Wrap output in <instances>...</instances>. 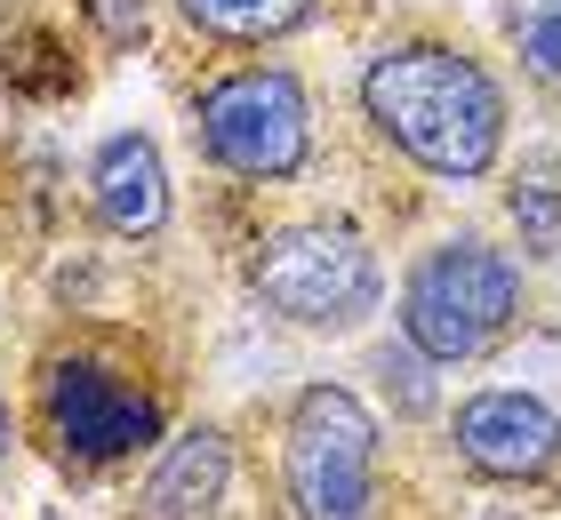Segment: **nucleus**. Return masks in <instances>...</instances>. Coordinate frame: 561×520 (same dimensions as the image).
<instances>
[{
	"mask_svg": "<svg viewBox=\"0 0 561 520\" xmlns=\"http://www.w3.org/2000/svg\"><path fill=\"white\" fill-rule=\"evenodd\" d=\"M490 16H497L505 57L522 65L529 96L561 113V0H490Z\"/></svg>",
	"mask_w": 561,
	"mask_h": 520,
	"instance_id": "nucleus-11",
	"label": "nucleus"
},
{
	"mask_svg": "<svg viewBox=\"0 0 561 520\" xmlns=\"http://www.w3.org/2000/svg\"><path fill=\"white\" fill-rule=\"evenodd\" d=\"M81 208L121 249H152L176 224V176L152 128H105L81 161Z\"/></svg>",
	"mask_w": 561,
	"mask_h": 520,
	"instance_id": "nucleus-8",
	"label": "nucleus"
},
{
	"mask_svg": "<svg viewBox=\"0 0 561 520\" xmlns=\"http://www.w3.org/2000/svg\"><path fill=\"white\" fill-rule=\"evenodd\" d=\"M522 321H529V273H522V256L505 241H490L481 224L433 232L393 280V328L410 336L442 377L505 353L522 336Z\"/></svg>",
	"mask_w": 561,
	"mask_h": 520,
	"instance_id": "nucleus-5",
	"label": "nucleus"
},
{
	"mask_svg": "<svg viewBox=\"0 0 561 520\" xmlns=\"http://www.w3.org/2000/svg\"><path fill=\"white\" fill-rule=\"evenodd\" d=\"M72 9L89 16V33L113 48V57H137L152 41V0H72Z\"/></svg>",
	"mask_w": 561,
	"mask_h": 520,
	"instance_id": "nucleus-14",
	"label": "nucleus"
},
{
	"mask_svg": "<svg viewBox=\"0 0 561 520\" xmlns=\"http://www.w3.org/2000/svg\"><path fill=\"white\" fill-rule=\"evenodd\" d=\"M233 481H241V440L233 425L201 416V425H176L161 449H152L145 481L121 520H233Z\"/></svg>",
	"mask_w": 561,
	"mask_h": 520,
	"instance_id": "nucleus-9",
	"label": "nucleus"
},
{
	"mask_svg": "<svg viewBox=\"0 0 561 520\" xmlns=\"http://www.w3.org/2000/svg\"><path fill=\"white\" fill-rule=\"evenodd\" d=\"M185 353L129 312H57L24 353V440L72 488L129 473L176 432Z\"/></svg>",
	"mask_w": 561,
	"mask_h": 520,
	"instance_id": "nucleus-1",
	"label": "nucleus"
},
{
	"mask_svg": "<svg viewBox=\"0 0 561 520\" xmlns=\"http://www.w3.org/2000/svg\"><path fill=\"white\" fill-rule=\"evenodd\" d=\"M16 440H24V416L9 401V384H0V481H9V457H16Z\"/></svg>",
	"mask_w": 561,
	"mask_h": 520,
	"instance_id": "nucleus-16",
	"label": "nucleus"
},
{
	"mask_svg": "<svg viewBox=\"0 0 561 520\" xmlns=\"http://www.w3.org/2000/svg\"><path fill=\"white\" fill-rule=\"evenodd\" d=\"M369 377H377V393H386V408L401 416V425H417V416L442 408V384H433L442 369H433V360H425L401 328H393V345H377V353H369Z\"/></svg>",
	"mask_w": 561,
	"mask_h": 520,
	"instance_id": "nucleus-13",
	"label": "nucleus"
},
{
	"mask_svg": "<svg viewBox=\"0 0 561 520\" xmlns=\"http://www.w3.org/2000/svg\"><path fill=\"white\" fill-rule=\"evenodd\" d=\"M345 0H169V16L209 48H289L321 24H337Z\"/></svg>",
	"mask_w": 561,
	"mask_h": 520,
	"instance_id": "nucleus-10",
	"label": "nucleus"
},
{
	"mask_svg": "<svg viewBox=\"0 0 561 520\" xmlns=\"http://www.w3.org/2000/svg\"><path fill=\"white\" fill-rule=\"evenodd\" d=\"M24 232H33V185L16 176V152L0 145V256H16Z\"/></svg>",
	"mask_w": 561,
	"mask_h": 520,
	"instance_id": "nucleus-15",
	"label": "nucleus"
},
{
	"mask_svg": "<svg viewBox=\"0 0 561 520\" xmlns=\"http://www.w3.org/2000/svg\"><path fill=\"white\" fill-rule=\"evenodd\" d=\"M353 113L425 185H490L514 145V89L449 24H393L353 65Z\"/></svg>",
	"mask_w": 561,
	"mask_h": 520,
	"instance_id": "nucleus-2",
	"label": "nucleus"
},
{
	"mask_svg": "<svg viewBox=\"0 0 561 520\" xmlns=\"http://www.w3.org/2000/svg\"><path fill=\"white\" fill-rule=\"evenodd\" d=\"M386 416L345 377H305L280 408V520H377Z\"/></svg>",
	"mask_w": 561,
	"mask_h": 520,
	"instance_id": "nucleus-6",
	"label": "nucleus"
},
{
	"mask_svg": "<svg viewBox=\"0 0 561 520\" xmlns=\"http://www.w3.org/2000/svg\"><path fill=\"white\" fill-rule=\"evenodd\" d=\"M241 289L265 321L297 336H362L386 312V256L345 208H297V217L257 224L233 249Z\"/></svg>",
	"mask_w": 561,
	"mask_h": 520,
	"instance_id": "nucleus-4",
	"label": "nucleus"
},
{
	"mask_svg": "<svg viewBox=\"0 0 561 520\" xmlns=\"http://www.w3.org/2000/svg\"><path fill=\"white\" fill-rule=\"evenodd\" d=\"M185 145L209 176L241 193H297L321 169L313 81L273 48H241L217 72H201V89L185 96Z\"/></svg>",
	"mask_w": 561,
	"mask_h": 520,
	"instance_id": "nucleus-3",
	"label": "nucleus"
},
{
	"mask_svg": "<svg viewBox=\"0 0 561 520\" xmlns=\"http://www.w3.org/2000/svg\"><path fill=\"white\" fill-rule=\"evenodd\" d=\"M449 464L481 488H546L561 473V408L529 384H473L442 408Z\"/></svg>",
	"mask_w": 561,
	"mask_h": 520,
	"instance_id": "nucleus-7",
	"label": "nucleus"
},
{
	"mask_svg": "<svg viewBox=\"0 0 561 520\" xmlns=\"http://www.w3.org/2000/svg\"><path fill=\"white\" fill-rule=\"evenodd\" d=\"M24 520H65V512H57V505H41V512H24Z\"/></svg>",
	"mask_w": 561,
	"mask_h": 520,
	"instance_id": "nucleus-17",
	"label": "nucleus"
},
{
	"mask_svg": "<svg viewBox=\"0 0 561 520\" xmlns=\"http://www.w3.org/2000/svg\"><path fill=\"white\" fill-rule=\"evenodd\" d=\"M505 224H514L522 256H538V265H561V169L529 161L505 176Z\"/></svg>",
	"mask_w": 561,
	"mask_h": 520,
	"instance_id": "nucleus-12",
	"label": "nucleus"
}]
</instances>
